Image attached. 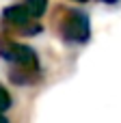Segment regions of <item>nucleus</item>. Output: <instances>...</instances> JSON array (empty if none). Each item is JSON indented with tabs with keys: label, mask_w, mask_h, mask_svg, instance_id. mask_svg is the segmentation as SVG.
Segmentation results:
<instances>
[{
	"label": "nucleus",
	"mask_w": 121,
	"mask_h": 123,
	"mask_svg": "<svg viewBox=\"0 0 121 123\" xmlns=\"http://www.w3.org/2000/svg\"><path fill=\"white\" fill-rule=\"evenodd\" d=\"M43 30L41 22L35 19L24 4H11L2 11V19H0V32L9 35V37H35Z\"/></svg>",
	"instance_id": "obj_3"
},
{
	"label": "nucleus",
	"mask_w": 121,
	"mask_h": 123,
	"mask_svg": "<svg viewBox=\"0 0 121 123\" xmlns=\"http://www.w3.org/2000/svg\"><path fill=\"white\" fill-rule=\"evenodd\" d=\"M102 2H106V4H113V2H117V0H102Z\"/></svg>",
	"instance_id": "obj_7"
},
{
	"label": "nucleus",
	"mask_w": 121,
	"mask_h": 123,
	"mask_svg": "<svg viewBox=\"0 0 121 123\" xmlns=\"http://www.w3.org/2000/svg\"><path fill=\"white\" fill-rule=\"evenodd\" d=\"M50 26L56 32V37L65 43H69V45H82L91 37L89 15L84 11L76 9V6H67V4L54 6Z\"/></svg>",
	"instance_id": "obj_2"
},
{
	"label": "nucleus",
	"mask_w": 121,
	"mask_h": 123,
	"mask_svg": "<svg viewBox=\"0 0 121 123\" xmlns=\"http://www.w3.org/2000/svg\"><path fill=\"white\" fill-rule=\"evenodd\" d=\"M48 2H50V0H24L22 4L26 6V11H28L35 19H39V17H43V13L48 11Z\"/></svg>",
	"instance_id": "obj_4"
},
{
	"label": "nucleus",
	"mask_w": 121,
	"mask_h": 123,
	"mask_svg": "<svg viewBox=\"0 0 121 123\" xmlns=\"http://www.w3.org/2000/svg\"><path fill=\"white\" fill-rule=\"evenodd\" d=\"M11 106H13V97H11V93H9L6 89L0 84V112L4 115V112H6Z\"/></svg>",
	"instance_id": "obj_5"
},
{
	"label": "nucleus",
	"mask_w": 121,
	"mask_h": 123,
	"mask_svg": "<svg viewBox=\"0 0 121 123\" xmlns=\"http://www.w3.org/2000/svg\"><path fill=\"white\" fill-rule=\"evenodd\" d=\"M0 58L9 63V80L13 84L35 86L37 82H41L43 71L39 65V56L30 45L0 32Z\"/></svg>",
	"instance_id": "obj_1"
},
{
	"label": "nucleus",
	"mask_w": 121,
	"mask_h": 123,
	"mask_svg": "<svg viewBox=\"0 0 121 123\" xmlns=\"http://www.w3.org/2000/svg\"><path fill=\"white\" fill-rule=\"evenodd\" d=\"M0 123H9V119H6V117H4L2 112H0Z\"/></svg>",
	"instance_id": "obj_6"
},
{
	"label": "nucleus",
	"mask_w": 121,
	"mask_h": 123,
	"mask_svg": "<svg viewBox=\"0 0 121 123\" xmlns=\"http://www.w3.org/2000/svg\"><path fill=\"white\" fill-rule=\"evenodd\" d=\"M74 2H87V0H74Z\"/></svg>",
	"instance_id": "obj_8"
}]
</instances>
